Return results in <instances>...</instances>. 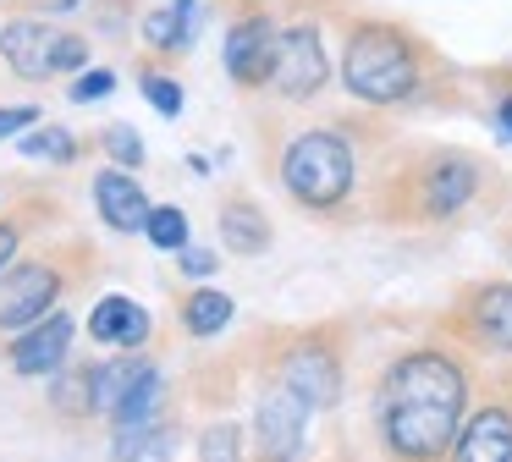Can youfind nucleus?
Masks as SVG:
<instances>
[{"mask_svg": "<svg viewBox=\"0 0 512 462\" xmlns=\"http://www.w3.org/2000/svg\"><path fill=\"white\" fill-rule=\"evenodd\" d=\"M89 369L94 363H67V369H56V385H50V407H56V413H67V418H89L94 413Z\"/></svg>", "mask_w": 512, "mask_h": 462, "instance_id": "nucleus-22", "label": "nucleus"}, {"mask_svg": "<svg viewBox=\"0 0 512 462\" xmlns=\"http://www.w3.org/2000/svg\"><path fill=\"white\" fill-rule=\"evenodd\" d=\"M144 94H149V105H155L160 116H182V88H177V77L144 72Z\"/></svg>", "mask_w": 512, "mask_h": 462, "instance_id": "nucleus-28", "label": "nucleus"}, {"mask_svg": "<svg viewBox=\"0 0 512 462\" xmlns=\"http://www.w3.org/2000/svg\"><path fill=\"white\" fill-rule=\"evenodd\" d=\"M452 462H512V407L507 402L474 407L452 446Z\"/></svg>", "mask_w": 512, "mask_h": 462, "instance_id": "nucleus-13", "label": "nucleus"}, {"mask_svg": "<svg viewBox=\"0 0 512 462\" xmlns=\"http://www.w3.org/2000/svg\"><path fill=\"white\" fill-rule=\"evenodd\" d=\"M452 330L479 352L512 358V281H479L452 303Z\"/></svg>", "mask_w": 512, "mask_h": 462, "instance_id": "nucleus-8", "label": "nucleus"}, {"mask_svg": "<svg viewBox=\"0 0 512 462\" xmlns=\"http://www.w3.org/2000/svg\"><path fill=\"white\" fill-rule=\"evenodd\" d=\"M116 462H171V424L155 418L144 429H116Z\"/></svg>", "mask_w": 512, "mask_h": 462, "instance_id": "nucleus-21", "label": "nucleus"}, {"mask_svg": "<svg viewBox=\"0 0 512 462\" xmlns=\"http://www.w3.org/2000/svg\"><path fill=\"white\" fill-rule=\"evenodd\" d=\"M276 50H281V28L265 11H248V17H237L226 28V44H221L226 77L237 88H265L270 72H276Z\"/></svg>", "mask_w": 512, "mask_h": 462, "instance_id": "nucleus-10", "label": "nucleus"}, {"mask_svg": "<svg viewBox=\"0 0 512 462\" xmlns=\"http://www.w3.org/2000/svg\"><path fill=\"white\" fill-rule=\"evenodd\" d=\"M144 237L155 242L160 253H182V248H188V215H182L177 204H160L155 215H149Z\"/></svg>", "mask_w": 512, "mask_h": 462, "instance_id": "nucleus-24", "label": "nucleus"}, {"mask_svg": "<svg viewBox=\"0 0 512 462\" xmlns=\"http://www.w3.org/2000/svg\"><path fill=\"white\" fill-rule=\"evenodd\" d=\"M485 165L468 149H430L402 171V209L408 220H452L474 204Z\"/></svg>", "mask_w": 512, "mask_h": 462, "instance_id": "nucleus-5", "label": "nucleus"}, {"mask_svg": "<svg viewBox=\"0 0 512 462\" xmlns=\"http://www.w3.org/2000/svg\"><path fill=\"white\" fill-rule=\"evenodd\" d=\"M83 270H94L89 242H56V248H45V253L17 259L12 270L0 275V336L50 319L56 303L72 292V281H78Z\"/></svg>", "mask_w": 512, "mask_h": 462, "instance_id": "nucleus-4", "label": "nucleus"}, {"mask_svg": "<svg viewBox=\"0 0 512 462\" xmlns=\"http://www.w3.org/2000/svg\"><path fill=\"white\" fill-rule=\"evenodd\" d=\"M468 424V369L452 347H408L386 363L375 391V429L391 462H452Z\"/></svg>", "mask_w": 512, "mask_h": 462, "instance_id": "nucleus-1", "label": "nucleus"}, {"mask_svg": "<svg viewBox=\"0 0 512 462\" xmlns=\"http://www.w3.org/2000/svg\"><path fill=\"white\" fill-rule=\"evenodd\" d=\"M276 385H287L314 413L342 402V347H336L331 330H303V336H292L276 358Z\"/></svg>", "mask_w": 512, "mask_h": 462, "instance_id": "nucleus-6", "label": "nucleus"}, {"mask_svg": "<svg viewBox=\"0 0 512 462\" xmlns=\"http://www.w3.org/2000/svg\"><path fill=\"white\" fill-rule=\"evenodd\" d=\"M23 154H28V160H56V165H67L72 154H78V138H72L67 127H45V132H34V138H23Z\"/></svg>", "mask_w": 512, "mask_h": 462, "instance_id": "nucleus-25", "label": "nucleus"}, {"mask_svg": "<svg viewBox=\"0 0 512 462\" xmlns=\"http://www.w3.org/2000/svg\"><path fill=\"white\" fill-rule=\"evenodd\" d=\"M39 121V105H12V110H0V138H12L17 127H34Z\"/></svg>", "mask_w": 512, "mask_h": 462, "instance_id": "nucleus-31", "label": "nucleus"}, {"mask_svg": "<svg viewBox=\"0 0 512 462\" xmlns=\"http://www.w3.org/2000/svg\"><path fill=\"white\" fill-rule=\"evenodd\" d=\"M325 83H331V55H325L320 22H292V28H281L270 94L287 99V105H309L314 94H325Z\"/></svg>", "mask_w": 512, "mask_h": 462, "instance_id": "nucleus-7", "label": "nucleus"}, {"mask_svg": "<svg viewBox=\"0 0 512 462\" xmlns=\"http://www.w3.org/2000/svg\"><path fill=\"white\" fill-rule=\"evenodd\" d=\"M171 6H177V11H188V17H193V11H199V0H171Z\"/></svg>", "mask_w": 512, "mask_h": 462, "instance_id": "nucleus-34", "label": "nucleus"}, {"mask_svg": "<svg viewBox=\"0 0 512 462\" xmlns=\"http://www.w3.org/2000/svg\"><path fill=\"white\" fill-rule=\"evenodd\" d=\"M232 297L215 292V286H199V292L182 297V330L188 336H221L226 325H232Z\"/></svg>", "mask_w": 512, "mask_h": 462, "instance_id": "nucleus-19", "label": "nucleus"}, {"mask_svg": "<svg viewBox=\"0 0 512 462\" xmlns=\"http://www.w3.org/2000/svg\"><path fill=\"white\" fill-rule=\"evenodd\" d=\"M496 127H501V138H512V88L496 99Z\"/></svg>", "mask_w": 512, "mask_h": 462, "instance_id": "nucleus-33", "label": "nucleus"}, {"mask_svg": "<svg viewBox=\"0 0 512 462\" xmlns=\"http://www.w3.org/2000/svg\"><path fill=\"white\" fill-rule=\"evenodd\" d=\"M72 314L67 308H56L50 319H39V325H28V330H17V341H12V369L17 374H56V369H67L72 363Z\"/></svg>", "mask_w": 512, "mask_h": 462, "instance_id": "nucleus-11", "label": "nucleus"}, {"mask_svg": "<svg viewBox=\"0 0 512 462\" xmlns=\"http://www.w3.org/2000/svg\"><path fill=\"white\" fill-rule=\"evenodd\" d=\"M309 402L287 391V385H265L254 402V451L259 462H298L309 446Z\"/></svg>", "mask_w": 512, "mask_h": 462, "instance_id": "nucleus-9", "label": "nucleus"}, {"mask_svg": "<svg viewBox=\"0 0 512 462\" xmlns=\"http://www.w3.org/2000/svg\"><path fill=\"white\" fill-rule=\"evenodd\" d=\"M199 462H243V429L237 424H210L199 440Z\"/></svg>", "mask_w": 512, "mask_h": 462, "instance_id": "nucleus-26", "label": "nucleus"}, {"mask_svg": "<svg viewBox=\"0 0 512 462\" xmlns=\"http://www.w3.org/2000/svg\"><path fill=\"white\" fill-rule=\"evenodd\" d=\"M221 242H226V253H237V259H254V253L270 248V220L248 193L221 198Z\"/></svg>", "mask_w": 512, "mask_h": 462, "instance_id": "nucleus-16", "label": "nucleus"}, {"mask_svg": "<svg viewBox=\"0 0 512 462\" xmlns=\"http://www.w3.org/2000/svg\"><path fill=\"white\" fill-rule=\"evenodd\" d=\"M155 418H166V374L149 363V369L138 374V385L122 396V407L111 413V424L116 429H144V424H155Z\"/></svg>", "mask_w": 512, "mask_h": 462, "instance_id": "nucleus-18", "label": "nucleus"}, {"mask_svg": "<svg viewBox=\"0 0 512 462\" xmlns=\"http://www.w3.org/2000/svg\"><path fill=\"white\" fill-rule=\"evenodd\" d=\"M94 209H100V220L111 231H144L149 215H155L144 187L127 176V165H105V171L94 176Z\"/></svg>", "mask_w": 512, "mask_h": 462, "instance_id": "nucleus-14", "label": "nucleus"}, {"mask_svg": "<svg viewBox=\"0 0 512 462\" xmlns=\"http://www.w3.org/2000/svg\"><path fill=\"white\" fill-rule=\"evenodd\" d=\"M182 270H188V275H210L215 270V253L210 248H182Z\"/></svg>", "mask_w": 512, "mask_h": 462, "instance_id": "nucleus-32", "label": "nucleus"}, {"mask_svg": "<svg viewBox=\"0 0 512 462\" xmlns=\"http://www.w3.org/2000/svg\"><path fill=\"white\" fill-rule=\"evenodd\" d=\"M89 61V39H78V33H61L56 44V72H72V66Z\"/></svg>", "mask_w": 512, "mask_h": 462, "instance_id": "nucleus-30", "label": "nucleus"}, {"mask_svg": "<svg viewBox=\"0 0 512 462\" xmlns=\"http://www.w3.org/2000/svg\"><path fill=\"white\" fill-rule=\"evenodd\" d=\"M430 50L419 33L391 17H353L342 33V88L369 110H391L419 99Z\"/></svg>", "mask_w": 512, "mask_h": 462, "instance_id": "nucleus-2", "label": "nucleus"}, {"mask_svg": "<svg viewBox=\"0 0 512 462\" xmlns=\"http://www.w3.org/2000/svg\"><path fill=\"white\" fill-rule=\"evenodd\" d=\"M39 215H56V204H45V198H28V204H17V209H6V215H0V275L17 264V248L34 237Z\"/></svg>", "mask_w": 512, "mask_h": 462, "instance_id": "nucleus-20", "label": "nucleus"}, {"mask_svg": "<svg viewBox=\"0 0 512 462\" xmlns=\"http://www.w3.org/2000/svg\"><path fill=\"white\" fill-rule=\"evenodd\" d=\"M56 44H61V33L50 22L17 17L0 28V61L12 66L17 77H28V83H45V77H56Z\"/></svg>", "mask_w": 512, "mask_h": 462, "instance_id": "nucleus-12", "label": "nucleus"}, {"mask_svg": "<svg viewBox=\"0 0 512 462\" xmlns=\"http://www.w3.org/2000/svg\"><path fill=\"white\" fill-rule=\"evenodd\" d=\"M281 187L298 209L331 215L353 198L358 187V149L347 127H303L281 149Z\"/></svg>", "mask_w": 512, "mask_h": 462, "instance_id": "nucleus-3", "label": "nucleus"}, {"mask_svg": "<svg viewBox=\"0 0 512 462\" xmlns=\"http://www.w3.org/2000/svg\"><path fill=\"white\" fill-rule=\"evenodd\" d=\"M89 341L116 347V352H144V341H149V314L133 303V297L111 292V297H100V303L89 308Z\"/></svg>", "mask_w": 512, "mask_h": 462, "instance_id": "nucleus-15", "label": "nucleus"}, {"mask_svg": "<svg viewBox=\"0 0 512 462\" xmlns=\"http://www.w3.org/2000/svg\"><path fill=\"white\" fill-rule=\"evenodd\" d=\"M116 88V72H83L72 83V105H89V99H105Z\"/></svg>", "mask_w": 512, "mask_h": 462, "instance_id": "nucleus-29", "label": "nucleus"}, {"mask_svg": "<svg viewBox=\"0 0 512 462\" xmlns=\"http://www.w3.org/2000/svg\"><path fill=\"white\" fill-rule=\"evenodd\" d=\"M144 39H149V50L171 55V50H182V44L193 39V17H188V11H177V6H160V11H149Z\"/></svg>", "mask_w": 512, "mask_h": 462, "instance_id": "nucleus-23", "label": "nucleus"}, {"mask_svg": "<svg viewBox=\"0 0 512 462\" xmlns=\"http://www.w3.org/2000/svg\"><path fill=\"white\" fill-rule=\"evenodd\" d=\"M144 369H149L144 352H116V358L94 363V369H89V385H94V413L111 418L116 407H122V396L138 385V374H144Z\"/></svg>", "mask_w": 512, "mask_h": 462, "instance_id": "nucleus-17", "label": "nucleus"}, {"mask_svg": "<svg viewBox=\"0 0 512 462\" xmlns=\"http://www.w3.org/2000/svg\"><path fill=\"white\" fill-rule=\"evenodd\" d=\"M100 149L111 154L116 165H144V143H138L133 127H105L100 132Z\"/></svg>", "mask_w": 512, "mask_h": 462, "instance_id": "nucleus-27", "label": "nucleus"}]
</instances>
